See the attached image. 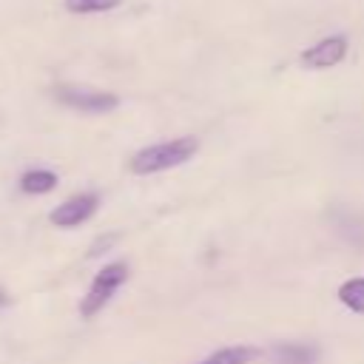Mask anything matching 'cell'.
Masks as SVG:
<instances>
[{
    "instance_id": "obj_3",
    "label": "cell",
    "mask_w": 364,
    "mask_h": 364,
    "mask_svg": "<svg viewBox=\"0 0 364 364\" xmlns=\"http://www.w3.org/2000/svg\"><path fill=\"white\" fill-rule=\"evenodd\" d=\"M54 100L63 102L65 108H74L82 114H108L119 105V97L111 91H97V88H85V85H71V82L54 85Z\"/></svg>"
},
{
    "instance_id": "obj_5",
    "label": "cell",
    "mask_w": 364,
    "mask_h": 364,
    "mask_svg": "<svg viewBox=\"0 0 364 364\" xmlns=\"http://www.w3.org/2000/svg\"><path fill=\"white\" fill-rule=\"evenodd\" d=\"M347 48H350V43H347L344 34H330V37H324L316 46L301 51V65L316 68V71L318 68H333L347 57Z\"/></svg>"
},
{
    "instance_id": "obj_1",
    "label": "cell",
    "mask_w": 364,
    "mask_h": 364,
    "mask_svg": "<svg viewBox=\"0 0 364 364\" xmlns=\"http://www.w3.org/2000/svg\"><path fill=\"white\" fill-rule=\"evenodd\" d=\"M196 151H199V139L196 136H176V139L156 142V145H148V148L136 151L131 156L128 168L136 176H148V173H159V171L185 165L188 159H193Z\"/></svg>"
},
{
    "instance_id": "obj_7",
    "label": "cell",
    "mask_w": 364,
    "mask_h": 364,
    "mask_svg": "<svg viewBox=\"0 0 364 364\" xmlns=\"http://www.w3.org/2000/svg\"><path fill=\"white\" fill-rule=\"evenodd\" d=\"M316 355H318V350L313 344L287 341V344H276L273 347L276 364H316Z\"/></svg>"
},
{
    "instance_id": "obj_13",
    "label": "cell",
    "mask_w": 364,
    "mask_h": 364,
    "mask_svg": "<svg viewBox=\"0 0 364 364\" xmlns=\"http://www.w3.org/2000/svg\"><path fill=\"white\" fill-rule=\"evenodd\" d=\"M9 304H11V296L6 290H0V307H9Z\"/></svg>"
},
{
    "instance_id": "obj_8",
    "label": "cell",
    "mask_w": 364,
    "mask_h": 364,
    "mask_svg": "<svg viewBox=\"0 0 364 364\" xmlns=\"http://www.w3.org/2000/svg\"><path fill=\"white\" fill-rule=\"evenodd\" d=\"M54 188H57V173L48 171V168H31L20 176V191L23 193L40 196V193H51Z\"/></svg>"
},
{
    "instance_id": "obj_6",
    "label": "cell",
    "mask_w": 364,
    "mask_h": 364,
    "mask_svg": "<svg viewBox=\"0 0 364 364\" xmlns=\"http://www.w3.org/2000/svg\"><path fill=\"white\" fill-rule=\"evenodd\" d=\"M330 219H333V225H336V230L344 242L364 250V213L350 210V208H336L330 213Z\"/></svg>"
},
{
    "instance_id": "obj_2",
    "label": "cell",
    "mask_w": 364,
    "mask_h": 364,
    "mask_svg": "<svg viewBox=\"0 0 364 364\" xmlns=\"http://www.w3.org/2000/svg\"><path fill=\"white\" fill-rule=\"evenodd\" d=\"M125 282H128V264H125V262H111V264H105V267L94 276L88 293L82 296V301H80V316H82V318L97 316Z\"/></svg>"
},
{
    "instance_id": "obj_11",
    "label": "cell",
    "mask_w": 364,
    "mask_h": 364,
    "mask_svg": "<svg viewBox=\"0 0 364 364\" xmlns=\"http://www.w3.org/2000/svg\"><path fill=\"white\" fill-rule=\"evenodd\" d=\"M122 0H65V9L71 14H97V11H111Z\"/></svg>"
},
{
    "instance_id": "obj_12",
    "label": "cell",
    "mask_w": 364,
    "mask_h": 364,
    "mask_svg": "<svg viewBox=\"0 0 364 364\" xmlns=\"http://www.w3.org/2000/svg\"><path fill=\"white\" fill-rule=\"evenodd\" d=\"M114 242H117V233H108V236H100V239H94V242H91V247H88V259H94V256L105 253V250H108Z\"/></svg>"
},
{
    "instance_id": "obj_9",
    "label": "cell",
    "mask_w": 364,
    "mask_h": 364,
    "mask_svg": "<svg viewBox=\"0 0 364 364\" xmlns=\"http://www.w3.org/2000/svg\"><path fill=\"white\" fill-rule=\"evenodd\" d=\"M256 355H259L256 347L236 344V347H222V350L210 353V355H208L205 361H199V364H250Z\"/></svg>"
},
{
    "instance_id": "obj_10",
    "label": "cell",
    "mask_w": 364,
    "mask_h": 364,
    "mask_svg": "<svg viewBox=\"0 0 364 364\" xmlns=\"http://www.w3.org/2000/svg\"><path fill=\"white\" fill-rule=\"evenodd\" d=\"M338 301H341L347 310H353V313H364V279L355 276V279L341 282V287H338Z\"/></svg>"
},
{
    "instance_id": "obj_4",
    "label": "cell",
    "mask_w": 364,
    "mask_h": 364,
    "mask_svg": "<svg viewBox=\"0 0 364 364\" xmlns=\"http://www.w3.org/2000/svg\"><path fill=\"white\" fill-rule=\"evenodd\" d=\"M97 208H100V196L97 193H74V196H68L65 202H60L51 213H48V219H51V225H57V228H77V225H82V222H88L94 213H97Z\"/></svg>"
}]
</instances>
